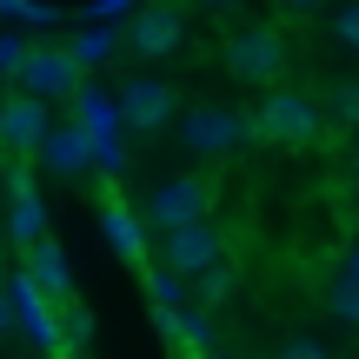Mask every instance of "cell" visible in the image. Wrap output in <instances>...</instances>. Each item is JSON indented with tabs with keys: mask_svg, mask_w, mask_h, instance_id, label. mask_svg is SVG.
Returning <instances> with one entry per match:
<instances>
[{
	"mask_svg": "<svg viewBox=\"0 0 359 359\" xmlns=\"http://www.w3.org/2000/svg\"><path fill=\"white\" fill-rule=\"evenodd\" d=\"M320 100H306V93L293 87H273L266 100L253 107V140L259 147H280V154H306L313 140H320Z\"/></svg>",
	"mask_w": 359,
	"mask_h": 359,
	"instance_id": "cell-1",
	"label": "cell"
},
{
	"mask_svg": "<svg viewBox=\"0 0 359 359\" xmlns=\"http://www.w3.org/2000/svg\"><path fill=\"white\" fill-rule=\"evenodd\" d=\"M193 219H213V180L206 173H167L147 193V226L154 233H180Z\"/></svg>",
	"mask_w": 359,
	"mask_h": 359,
	"instance_id": "cell-2",
	"label": "cell"
},
{
	"mask_svg": "<svg viewBox=\"0 0 359 359\" xmlns=\"http://www.w3.org/2000/svg\"><path fill=\"white\" fill-rule=\"evenodd\" d=\"M226 74L246 80V87H273V80L286 74V34L266 27V20L240 27V34L226 40Z\"/></svg>",
	"mask_w": 359,
	"mask_h": 359,
	"instance_id": "cell-3",
	"label": "cell"
},
{
	"mask_svg": "<svg viewBox=\"0 0 359 359\" xmlns=\"http://www.w3.org/2000/svg\"><path fill=\"white\" fill-rule=\"evenodd\" d=\"M180 140H187L193 154L219 160V154H233V147L253 140V114H226V107H187V114H180Z\"/></svg>",
	"mask_w": 359,
	"mask_h": 359,
	"instance_id": "cell-4",
	"label": "cell"
},
{
	"mask_svg": "<svg viewBox=\"0 0 359 359\" xmlns=\"http://www.w3.org/2000/svg\"><path fill=\"white\" fill-rule=\"evenodd\" d=\"M47 127H53V114H47V100H40L34 87H20V93L0 100V154H20V160L40 154Z\"/></svg>",
	"mask_w": 359,
	"mask_h": 359,
	"instance_id": "cell-5",
	"label": "cell"
},
{
	"mask_svg": "<svg viewBox=\"0 0 359 359\" xmlns=\"http://www.w3.org/2000/svg\"><path fill=\"white\" fill-rule=\"evenodd\" d=\"M219 253H226V233H219L213 219H193V226H180V233H160V259H167L173 273H187V280H200Z\"/></svg>",
	"mask_w": 359,
	"mask_h": 359,
	"instance_id": "cell-6",
	"label": "cell"
},
{
	"mask_svg": "<svg viewBox=\"0 0 359 359\" xmlns=\"http://www.w3.org/2000/svg\"><path fill=\"white\" fill-rule=\"evenodd\" d=\"M180 40H187V20H180L173 0H147V7L133 13V27H127V47L147 53V60H167Z\"/></svg>",
	"mask_w": 359,
	"mask_h": 359,
	"instance_id": "cell-7",
	"label": "cell"
},
{
	"mask_svg": "<svg viewBox=\"0 0 359 359\" xmlns=\"http://www.w3.org/2000/svg\"><path fill=\"white\" fill-rule=\"evenodd\" d=\"M120 120H127L133 133H160L173 120V87H167V80H154V74L127 80V87H120Z\"/></svg>",
	"mask_w": 359,
	"mask_h": 359,
	"instance_id": "cell-8",
	"label": "cell"
},
{
	"mask_svg": "<svg viewBox=\"0 0 359 359\" xmlns=\"http://www.w3.org/2000/svg\"><path fill=\"white\" fill-rule=\"evenodd\" d=\"M20 87H34L40 100H67V93H80V53L74 47H34Z\"/></svg>",
	"mask_w": 359,
	"mask_h": 359,
	"instance_id": "cell-9",
	"label": "cell"
},
{
	"mask_svg": "<svg viewBox=\"0 0 359 359\" xmlns=\"http://www.w3.org/2000/svg\"><path fill=\"white\" fill-rule=\"evenodd\" d=\"M20 273H27V280H34L47 299H53V293H74V266H67V246H53L47 233H40L34 246H20Z\"/></svg>",
	"mask_w": 359,
	"mask_h": 359,
	"instance_id": "cell-10",
	"label": "cell"
},
{
	"mask_svg": "<svg viewBox=\"0 0 359 359\" xmlns=\"http://www.w3.org/2000/svg\"><path fill=\"white\" fill-rule=\"evenodd\" d=\"M47 306H53V346H60V359H80V353L93 346V313H87V299H80V293H53Z\"/></svg>",
	"mask_w": 359,
	"mask_h": 359,
	"instance_id": "cell-11",
	"label": "cell"
},
{
	"mask_svg": "<svg viewBox=\"0 0 359 359\" xmlns=\"http://www.w3.org/2000/svg\"><path fill=\"white\" fill-rule=\"evenodd\" d=\"M40 167L47 173H87L93 160V127H47V140H40Z\"/></svg>",
	"mask_w": 359,
	"mask_h": 359,
	"instance_id": "cell-12",
	"label": "cell"
},
{
	"mask_svg": "<svg viewBox=\"0 0 359 359\" xmlns=\"http://www.w3.org/2000/svg\"><path fill=\"white\" fill-rule=\"evenodd\" d=\"M100 226H107V240H114V253H120V259H133V266H140V259H147L140 219H133L127 206H107V213H100Z\"/></svg>",
	"mask_w": 359,
	"mask_h": 359,
	"instance_id": "cell-13",
	"label": "cell"
},
{
	"mask_svg": "<svg viewBox=\"0 0 359 359\" xmlns=\"http://www.w3.org/2000/svg\"><path fill=\"white\" fill-rule=\"evenodd\" d=\"M7 226H13V240H20V246H34L40 233H47V226H40V206H34V187H27L20 173H13V219H7Z\"/></svg>",
	"mask_w": 359,
	"mask_h": 359,
	"instance_id": "cell-14",
	"label": "cell"
},
{
	"mask_svg": "<svg viewBox=\"0 0 359 359\" xmlns=\"http://www.w3.org/2000/svg\"><path fill=\"white\" fill-rule=\"evenodd\" d=\"M326 313H333L339 326H359V280H346V273H339V280L326 286Z\"/></svg>",
	"mask_w": 359,
	"mask_h": 359,
	"instance_id": "cell-15",
	"label": "cell"
},
{
	"mask_svg": "<svg viewBox=\"0 0 359 359\" xmlns=\"http://www.w3.org/2000/svg\"><path fill=\"white\" fill-rule=\"evenodd\" d=\"M233 293H240V273H233V266H219V259H213V266L200 273V299H206V306H226Z\"/></svg>",
	"mask_w": 359,
	"mask_h": 359,
	"instance_id": "cell-16",
	"label": "cell"
},
{
	"mask_svg": "<svg viewBox=\"0 0 359 359\" xmlns=\"http://www.w3.org/2000/svg\"><path fill=\"white\" fill-rule=\"evenodd\" d=\"M147 293H154V306H160V313H173V306H180V293H187V273L154 266V273H147Z\"/></svg>",
	"mask_w": 359,
	"mask_h": 359,
	"instance_id": "cell-17",
	"label": "cell"
},
{
	"mask_svg": "<svg viewBox=\"0 0 359 359\" xmlns=\"http://www.w3.org/2000/svg\"><path fill=\"white\" fill-rule=\"evenodd\" d=\"M326 114H333L339 127H359V80H333V93H326Z\"/></svg>",
	"mask_w": 359,
	"mask_h": 359,
	"instance_id": "cell-18",
	"label": "cell"
},
{
	"mask_svg": "<svg viewBox=\"0 0 359 359\" xmlns=\"http://www.w3.org/2000/svg\"><path fill=\"white\" fill-rule=\"evenodd\" d=\"M333 40H339V47H353V53H359V0H353V7H339V13H333Z\"/></svg>",
	"mask_w": 359,
	"mask_h": 359,
	"instance_id": "cell-19",
	"label": "cell"
},
{
	"mask_svg": "<svg viewBox=\"0 0 359 359\" xmlns=\"http://www.w3.org/2000/svg\"><path fill=\"white\" fill-rule=\"evenodd\" d=\"M27 60H34L27 40H0V67H7V74H27Z\"/></svg>",
	"mask_w": 359,
	"mask_h": 359,
	"instance_id": "cell-20",
	"label": "cell"
},
{
	"mask_svg": "<svg viewBox=\"0 0 359 359\" xmlns=\"http://www.w3.org/2000/svg\"><path fill=\"white\" fill-rule=\"evenodd\" d=\"M280 359H333V353H326L320 339H286V346H280Z\"/></svg>",
	"mask_w": 359,
	"mask_h": 359,
	"instance_id": "cell-21",
	"label": "cell"
},
{
	"mask_svg": "<svg viewBox=\"0 0 359 359\" xmlns=\"http://www.w3.org/2000/svg\"><path fill=\"white\" fill-rule=\"evenodd\" d=\"M273 7H280V13H293V20H306V13H320L326 0H273Z\"/></svg>",
	"mask_w": 359,
	"mask_h": 359,
	"instance_id": "cell-22",
	"label": "cell"
},
{
	"mask_svg": "<svg viewBox=\"0 0 359 359\" xmlns=\"http://www.w3.org/2000/svg\"><path fill=\"white\" fill-rule=\"evenodd\" d=\"M74 53H80V67H87V60H100V53H107V34H87Z\"/></svg>",
	"mask_w": 359,
	"mask_h": 359,
	"instance_id": "cell-23",
	"label": "cell"
},
{
	"mask_svg": "<svg viewBox=\"0 0 359 359\" xmlns=\"http://www.w3.org/2000/svg\"><path fill=\"white\" fill-rule=\"evenodd\" d=\"M13 293H20V286H13ZM13 293H7V286H0V339L13 333Z\"/></svg>",
	"mask_w": 359,
	"mask_h": 359,
	"instance_id": "cell-24",
	"label": "cell"
},
{
	"mask_svg": "<svg viewBox=\"0 0 359 359\" xmlns=\"http://www.w3.org/2000/svg\"><path fill=\"white\" fill-rule=\"evenodd\" d=\"M339 273H346V280H359V246H346V259H339Z\"/></svg>",
	"mask_w": 359,
	"mask_h": 359,
	"instance_id": "cell-25",
	"label": "cell"
},
{
	"mask_svg": "<svg viewBox=\"0 0 359 359\" xmlns=\"http://www.w3.org/2000/svg\"><path fill=\"white\" fill-rule=\"evenodd\" d=\"M353 180H359V147H353Z\"/></svg>",
	"mask_w": 359,
	"mask_h": 359,
	"instance_id": "cell-26",
	"label": "cell"
},
{
	"mask_svg": "<svg viewBox=\"0 0 359 359\" xmlns=\"http://www.w3.org/2000/svg\"><path fill=\"white\" fill-rule=\"evenodd\" d=\"M206 7H233V0H206Z\"/></svg>",
	"mask_w": 359,
	"mask_h": 359,
	"instance_id": "cell-27",
	"label": "cell"
},
{
	"mask_svg": "<svg viewBox=\"0 0 359 359\" xmlns=\"http://www.w3.org/2000/svg\"><path fill=\"white\" fill-rule=\"evenodd\" d=\"M180 359H206V353H180Z\"/></svg>",
	"mask_w": 359,
	"mask_h": 359,
	"instance_id": "cell-28",
	"label": "cell"
},
{
	"mask_svg": "<svg viewBox=\"0 0 359 359\" xmlns=\"http://www.w3.org/2000/svg\"><path fill=\"white\" fill-rule=\"evenodd\" d=\"M0 74H7V67H0Z\"/></svg>",
	"mask_w": 359,
	"mask_h": 359,
	"instance_id": "cell-29",
	"label": "cell"
}]
</instances>
